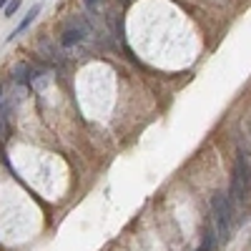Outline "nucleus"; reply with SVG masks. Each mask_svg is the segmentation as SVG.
I'll return each mask as SVG.
<instances>
[{"label": "nucleus", "instance_id": "1", "mask_svg": "<svg viewBox=\"0 0 251 251\" xmlns=\"http://www.w3.org/2000/svg\"><path fill=\"white\" fill-rule=\"evenodd\" d=\"M211 211H214V219H216L219 236H221V241L226 244V241H228V234H231V221H234V206H231V199H228V194L216 191V194L211 196Z\"/></svg>", "mask_w": 251, "mask_h": 251}, {"label": "nucleus", "instance_id": "2", "mask_svg": "<svg viewBox=\"0 0 251 251\" xmlns=\"http://www.w3.org/2000/svg\"><path fill=\"white\" fill-rule=\"evenodd\" d=\"M251 194V166L249 161L241 156L234 166V176H231V186H228V199L244 203Z\"/></svg>", "mask_w": 251, "mask_h": 251}, {"label": "nucleus", "instance_id": "3", "mask_svg": "<svg viewBox=\"0 0 251 251\" xmlns=\"http://www.w3.org/2000/svg\"><path fill=\"white\" fill-rule=\"evenodd\" d=\"M86 35H88L86 20H83L80 15H73L66 23V28H63V33H60V46L63 48H73V46L83 43V38H86Z\"/></svg>", "mask_w": 251, "mask_h": 251}, {"label": "nucleus", "instance_id": "4", "mask_svg": "<svg viewBox=\"0 0 251 251\" xmlns=\"http://www.w3.org/2000/svg\"><path fill=\"white\" fill-rule=\"evenodd\" d=\"M38 15H40V5H33V8L28 10V15H25L23 20H20V25H18V28H15L13 33H10V38H18V35L23 33V30H28V25L33 23V20H35Z\"/></svg>", "mask_w": 251, "mask_h": 251}, {"label": "nucleus", "instance_id": "5", "mask_svg": "<svg viewBox=\"0 0 251 251\" xmlns=\"http://www.w3.org/2000/svg\"><path fill=\"white\" fill-rule=\"evenodd\" d=\"M20 5H23V0H10V3L5 5V10H3V13H5V15H15V13L20 10Z\"/></svg>", "mask_w": 251, "mask_h": 251}, {"label": "nucleus", "instance_id": "6", "mask_svg": "<svg viewBox=\"0 0 251 251\" xmlns=\"http://www.w3.org/2000/svg\"><path fill=\"white\" fill-rule=\"evenodd\" d=\"M83 5H86V10H88L91 15H96L98 8H100V0H83Z\"/></svg>", "mask_w": 251, "mask_h": 251}, {"label": "nucleus", "instance_id": "7", "mask_svg": "<svg viewBox=\"0 0 251 251\" xmlns=\"http://www.w3.org/2000/svg\"><path fill=\"white\" fill-rule=\"evenodd\" d=\"M3 93H5V86H0V111H5L3 108Z\"/></svg>", "mask_w": 251, "mask_h": 251}, {"label": "nucleus", "instance_id": "8", "mask_svg": "<svg viewBox=\"0 0 251 251\" xmlns=\"http://www.w3.org/2000/svg\"><path fill=\"white\" fill-rule=\"evenodd\" d=\"M8 3H10V0H0V8H3V10H5V5H8Z\"/></svg>", "mask_w": 251, "mask_h": 251}, {"label": "nucleus", "instance_id": "9", "mask_svg": "<svg viewBox=\"0 0 251 251\" xmlns=\"http://www.w3.org/2000/svg\"><path fill=\"white\" fill-rule=\"evenodd\" d=\"M199 251H206V249H203V246H201V249H199Z\"/></svg>", "mask_w": 251, "mask_h": 251}, {"label": "nucleus", "instance_id": "10", "mask_svg": "<svg viewBox=\"0 0 251 251\" xmlns=\"http://www.w3.org/2000/svg\"><path fill=\"white\" fill-rule=\"evenodd\" d=\"M123 3H128V0H123Z\"/></svg>", "mask_w": 251, "mask_h": 251}]
</instances>
